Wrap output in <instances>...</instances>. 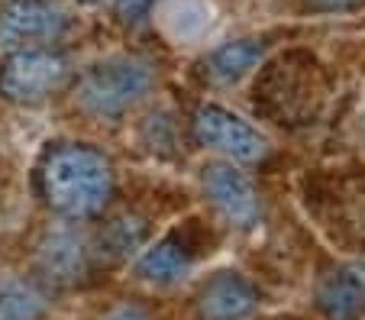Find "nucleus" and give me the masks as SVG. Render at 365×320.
<instances>
[{"label":"nucleus","mask_w":365,"mask_h":320,"mask_svg":"<svg viewBox=\"0 0 365 320\" xmlns=\"http://www.w3.org/2000/svg\"><path fill=\"white\" fill-rule=\"evenodd\" d=\"M317 307L330 320H356L365 307V269L336 265L317 282Z\"/></svg>","instance_id":"1a4fd4ad"},{"label":"nucleus","mask_w":365,"mask_h":320,"mask_svg":"<svg viewBox=\"0 0 365 320\" xmlns=\"http://www.w3.org/2000/svg\"><path fill=\"white\" fill-rule=\"evenodd\" d=\"M36 259H39V272L58 288L81 285V282L91 279V272L101 265L97 246H94V233L78 227V220L56 223V227L42 237Z\"/></svg>","instance_id":"20e7f679"},{"label":"nucleus","mask_w":365,"mask_h":320,"mask_svg":"<svg viewBox=\"0 0 365 320\" xmlns=\"http://www.w3.org/2000/svg\"><path fill=\"white\" fill-rule=\"evenodd\" d=\"M191 126H194V140L200 146L227 155L230 162H262L269 155V140L262 133L217 104L197 107Z\"/></svg>","instance_id":"423d86ee"},{"label":"nucleus","mask_w":365,"mask_h":320,"mask_svg":"<svg viewBox=\"0 0 365 320\" xmlns=\"http://www.w3.org/2000/svg\"><path fill=\"white\" fill-rule=\"evenodd\" d=\"M81 4H101V0H81Z\"/></svg>","instance_id":"a211bd4d"},{"label":"nucleus","mask_w":365,"mask_h":320,"mask_svg":"<svg viewBox=\"0 0 365 320\" xmlns=\"http://www.w3.org/2000/svg\"><path fill=\"white\" fill-rule=\"evenodd\" d=\"M194 259H197V249L187 243V237L168 233L165 239H159L152 249L143 252V259L136 262V275L152 285H172L191 272Z\"/></svg>","instance_id":"9b49d317"},{"label":"nucleus","mask_w":365,"mask_h":320,"mask_svg":"<svg viewBox=\"0 0 365 320\" xmlns=\"http://www.w3.org/2000/svg\"><path fill=\"white\" fill-rule=\"evenodd\" d=\"M68 75V58L52 46L10 49V56L0 62V94L14 104H42L65 88Z\"/></svg>","instance_id":"7ed1b4c3"},{"label":"nucleus","mask_w":365,"mask_h":320,"mask_svg":"<svg viewBox=\"0 0 365 320\" xmlns=\"http://www.w3.org/2000/svg\"><path fill=\"white\" fill-rule=\"evenodd\" d=\"M145 220L139 217H117L103 227L101 233H94V246H97V259L101 262H117V259H126L145 243Z\"/></svg>","instance_id":"f8f14e48"},{"label":"nucleus","mask_w":365,"mask_h":320,"mask_svg":"<svg viewBox=\"0 0 365 320\" xmlns=\"http://www.w3.org/2000/svg\"><path fill=\"white\" fill-rule=\"evenodd\" d=\"M139 140L155 155H175L178 153V143H181L178 123H175V117L168 110H155L152 117H145L143 130H139Z\"/></svg>","instance_id":"4468645a"},{"label":"nucleus","mask_w":365,"mask_h":320,"mask_svg":"<svg viewBox=\"0 0 365 320\" xmlns=\"http://www.w3.org/2000/svg\"><path fill=\"white\" fill-rule=\"evenodd\" d=\"M259 307V291L236 272H217L197 294L200 320H242Z\"/></svg>","instance_id":"6e6552de"},{"label":"nucleus","mask_w":365,"mask_h":320,"mask_svg":"<svg viewBox=\"0 0 365 320\" xmlns=\"http://www.w3.org/2000/svg\"><path fill=\"white\" fill-rule=\"evenodd\" d=\"M310 10H317V14H339V10H352L359 7L362 0H304Z\"/></svg>","instance_id":"dca6fc26"},{"label":"nucleus","mask_w":365,"mask_h":320,"mask_svg":"<svg viewBox=\"0 0 365 320\" xmlns=\"http://www.w3.org/2000/svg\"><path fill=\"white\" fill-rule=\"evenodd\" d=\"M155 4L159 0H117V20L123 26H139V23L149 20Z\"/></svg>","instance_id":"2eb2a0df"},{"label":"nucleus","mask_w":365,"mask_h":320,"mask_svg":"<svg viewBox=\"0 0 365 320\" xmlns=\"http://www.w3.org/2000/svg\"><path fill=\"white\" fill-rule=\"evenodd\" d=\"M103 320H152V317L139 304H120V307L103 314Z\"/></svg>","instance_id":"f3484780"},{"label":"nucleus","mask_w":365,"mask_h":320,"mask_svg":"<svg viewBox=\"0 0 365 320\" xmlns=\"http://www.w3.org/2000/svg\"><path fill=\"white\" fill-rule=\"evenodd\" d=\"M269 42L265 39H236V42H223L217 46L210 56L200 62V75H204L207 84L214 88H227V84H236L240 78H246L255 65L262 62Z\"/></svg>","instance_id":"9d476101"},{"label":"nucleus","mask_w":365,"mask_h":320,"mask_svg":"<svg viewBox=\"0 0 365 320\" xmlns=\"http://www.w3.org/2000/svg\"><path fill=\"white\" fill-rule=\"evenodd\" d=\"M159 81V65L145 56H110L91 65L78 81V107L91 117H123Z\"/></svg>","instance_id":"f03ea898"},{"label":"nucleus","mask_w":365,"mask_h":320,"mask_svg":"<svg viewBox=\"0 0 365 320\" xmlns=\"http://www.w3.org/2000/svg\"><path fill=\"white\" fill-rule=\"evenodd\" d=\"M200 185L223 220L236 230H252L262 220V197L255 191L252 178L233 165V162H210L200 168Z\"/></svg>","instance_id":"0eeeda50"},{"label":"nucleus","mask_w":365,"mask_h":320,"mask_svg":"<svg viewBox=\"0 0 365 320\" xmlns=\"http://www.w3.org/2000/svg\"><path fill=\"white\" fill-rule=\"evenodd\" d=\"M71 29V16L58 0H10L0 10V46L33 49L52 46Z\"/></svg>","instance_id":"39448f33"},{"label":"nucleus","mask_w":365,"mask_h":320,"mask_svg":"<svg viewBox=\"0 0 365 320\" xmlns=\"http://www.w3.org/2000/svg\"><path fill=\"white\" fill-rule=\"evenodd\" d=\"M36 185L48 210H56L65 220H88L110 204L113 165L94 146L56 143L42 153Z\"/></svg>","instance_id":"f257e3e1"},{"label":"nucleus","mask_w":365,"mask_h":320,"mask_svg":"<svg viewBox=\"0 0 365 320\" xmlns=\"http://www.w3.org/2000/svg\"><path fill=\"white\" fill-rule=\"evenodd\" d=\"M46 294L23 279L0 282V320H42L46 317Z\"/></svg>","instance_id":"ddd939ff"}]
</instances>
